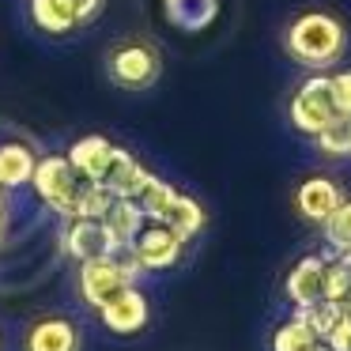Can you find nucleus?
<instances>
[{
    "mask_svg": "<svg viewBox=\"0 0 351 351\" xmlns=\"http://www.w3.org/2000/svg\"><path fill=\"white\" fill-rule=\"evenodd\" d=\"M310 351H328V343H325V340H321V343H313V348H310Z\"/></svg>",
    "mask_w": 351,
    "mask_h": 351,
    "instance_id": "c85d7f7f",
    "label": "nucleus"
},
{
    "mask_svg": "<svg viewBox=\"0 0 351 351\" xmlns=\"http://www.w3.org/2000/svg\"><path fill=\"white\" fill-rule=\"evenodd\" d=\"M162 8H167V19L178 27V31H204V27L215 23L219 16V0H162Z\"/></svg>",
    "mask_w": 351,
    "mask_h": 351,
    "instance_id": "2eb2a0df",
    "label": "nucleus"
},
{
    "mask_svg": "<svg viewBox=\"0 0 351 351\" xmlns=\"http://www.w3.org/2000/svg\"><path fill=\"white\" fill-rule=\"evenodd\" d=\"M295 317H302L306 325L317 332V340H325V336L332 332L336 325H340L343 306L332 302V298H317V302H310V306H295Z\"/></svg>",
    "mask_w": 351,
    "mask_h": 351,
    "instance_id": "6ab92c4d",
    "label": "nucleus"
},
{
    "mask_svg": "<svg viewBox=\"0 0 351 351\" xmlns=\"http://www.w3.org/2000/svg\"><path fill=\"white\" fill-rule=\"evenodd\" d=\"M117 245L121 242H117L114 230H110L102 219H72L69 230H64L61 250L69 253L72 261L87 265V261H110Z\"/></svg>",
    "mask_w": 351,
    "mask_h": 351,
    "instance_id": "423d86ee",
    "label": "nucleus"
},
{
    "mask_svg": "<svg viewBox=\"0 0 351 351\" xmlns=\"http://www.w3.org/2000/svg\"><path fill=\"white\" fill-rule=\"evenodd\" d=\"M129 283H136V280H132L114 257L80 265V298H84L87 306H95V310H99L102 302H110V298H114L121 287H129Z\"/></svg>",
    "mask_w": 351,
    "mask_h": 351,
    "instance_id": "0eeeda50",
    "label": "nucleus"
},
{
    "mask_svg": "<svg viewBox=\"0 0 351 351\" xmlns=\"http://www.w3.org/2000/svg\"><path fill=\"white\" fill-rule=\"evenodd\" d=\"M27 351H80V332L64 317H42L27 332Z\"/></svg>",
    "mask_w": 351,
    "mask_h": 351,
    "instance_id": "ddd939ff",
    "label": "nucleus"
},
{
    "mask_svg": "<svg viewBox=\"0 0 351 351\" xmlns=\"http://www.w3.org/2000/svg\"><path fill=\"white\" fill-rule=\"evenodd\" d=\"M325 343H328V351H351V321L340 317V325L325 336Z\"/></svg>",
    "mask_w": 351,
    "mask_h": 351,
    "instance_id": "a878e982",
    "label": "nucleus"
},
{
    "mask_svg": "<svg viewBox=\"0 0 351 351\" xmlns=\"http://www.w3.org/2000/svg\"><path fill=\"white\" fill-rule=\"evenodd\" d=\"M287 53L295 57L306 69H328L343 57L348 49V31L336 16L328 12H302L295 23L287 27V38H283Z\"/></svg>",
    "mask_w": 351,
    "mask_h": 351,
    "instance_id": "f257e3e1",
    "label": "nucleus"
},
{
    "mask_svg": "<svg viewBox=\"0 0 351 351\" xmlns=\"http://www.w3.org/2000/svg\"><path fill=\"white\" fill-rule=\"evenodd\" d=\"M114 152L117 144H110L106 136H80L76 144L69 147V162L76 167L80 178H87V182H102L110 170V162H114Z\"/></svg>",
    "mask_w": 351,
    "mask_h": 351,
    "instance_id": "9d476101",
    "label": "nucleus"
},
{
    "mask_svg": "<svg viewBox=\"0 0 351 351\" xmlns=\"http://www.w3.org/2000/svg\"><path fill=\"white\" fill-rule=\"evenodd\" d=\"M84 185V178L76 174V167L69 162V155H42L38 167H34L31 189L38 193V200L49 208V212L72 215V204H76V193Z\"/></svg>",
    "mask_w": 351,
    "mask_h": 351,
    "instance_id": "f03ea898",
    "label": "nucleus"
},
{
    "mask_svg": "<svg viewBox=\"0 0 351 351\" xmlns=\"http://www.w3.org/2000/svg\"><path fill=\"white\" fill-rule=\"evenodd\" d=\"M4 230H8V223H4V208H0V238H4Z\"/></svg>",
    "mask_w": 351,
    "mask_h": 351,
    "instance_id": "cd10ccee",
    "label": "nucleus"
},
{
    "mask_svg": "<svg viewBox=\"0 0 351 351\" xmlns=\"http://www.w3.org/2000/svg\"><path fill=\"white\" fill-rule=\"evenodd\" d=\"M132 253H136L140 268L144 272H162V268H174L185 253V242L167 227L162 219H144L140 234L132 238Z\"/></svg>",
    "mask_w": 351,
    "mask_h": 351,
    "instance_id": "39448f33",
    "label": "nucleus"
},
{
    "mask_svg": "<svg viewBox=\"0 0 351 351\" xmlns=\"http://www.w3.org/2000/svg\"><path fill=\"white\" fill-rule=\"evenodd\" d=\"M106 72L117 87H125V91H147V87L159 80L162 61L152 46L129 42V46H117L114 53L106 57Z\"/></svg>",
    "mask_w": 351,
    "mask_h": 351,
    "instance_id": "20e7f679",
    "label": "nucleus"
},
{
    "mask_svg": "<svg viewBox=\"0 0 351 351\" xmlns=\"http://www.w3.org/2000/svg\"><path fill=\"white\" fill-rule=\"evenodd\" d=\"M31 19L46 34H72L76 31V0H31Z\"/></svg>",
    "mask_w": 351,
    "mask_h": 351,
    "instance_id": "dca6fc26",
    "label": "nucleus"
},
{
    "mask_svg": "<svg viewBox=\"0 0 351 351\" xmlns=\"http://www.w3.org/2000/svg\"><path fill=\"white\" fill-rule=\"evenodd\" d=\"M99 313H102V325H106L110 332L132 336L147 325V298L136 291V283H129V287H121L110 302H102Z\"/></svg>",
    "mask_w": 351,
    "mask_h": 351,
    "instance_id": "6e6552de",
    "label": "nucleus"
},
{
    "mask_svg": "<svg viewBox=\"0 0 351 351\" xmlns=\"http://www.w3.org/2000/svg\"><path fill=\"white\" fill-rule=\"evenodd\" d=\"M144 219H147L144 208H140L132 197H114V200H110V208H106V215H102V223L114 230V238H117L121 245H129L132 238L140 234Z\"/></svg>",
    "mask_w": 351,
    "mask_h": 351,
    "instance_id": "a211bd4d",
    "label": "nucleus"
},
{
    "mask_svg": "<svg viewBox=\"0 0 351 351\" xmlns=\"http://www.w3.org/2000/svg\"><path fill=\"white\" fill-rule=\"evenodd\" d=\"M332 80V95H336V106H340V114H351V72H336Z\"/></svg>",
    "mask_w": 351,
    "mask_h": 351,
    "instance_id": "393cba45",
    "label": "nucleus"
},
{
    "mask_svg": "<svg viewBox=\"0 0 351 351\" xmlns=\"http://www.w3.org/2000/svg\"><path fill=\"white\" fill-rule=\"evenodd\" d=\"M110 200H114V193H110L106 185H102V182H87V178H84L69 219H102L106 208H110Z\"/></svg>",
    "mask_w": 351,
    "mask_h": 351,
    "instance_id": "aec40b11",
    "label": "nucleus"
},
{
    "mask_svg": "<svg viewBox=\"0 0 351 351\" xmlns=\"http://www.w3.org/2000/svg\"><path fill=\"white\" fill-rule=\"evenodd\" d=\"M336 114H340V106H336L332 80L328 76H310L295 91V99H291V125L298 132H306V136H317Z\"/></svg>",
    "mask_w": 351,
    "mask_h": 351,
    "instance_id": "7ed1b4c3",
    "label": "nucleus"
},
{
    "mask_svg": "<svg viewBox=\"0 0 351 351\" xmlns=\"http://www.w3.org/2000/svg\"><path fill=\"white\" fill-rule=\"evenodd\" d=\"M4 197H8V189H0V208H4Z\"/></svg>",
    "mask_w": 351,
    "mask_h": 351,
    "instance_id": "c756f323",
    "label": "nucleus"
},
{
    "mask_svg": "<svg viewBox=\"0 0 351 351\" xmlns=\"http://www.w3.org/2000/svg\"><path fill=\"white\" fill-rule=\"evenodd\" d=\"M174 193H178V189H174L170 182H162V178L147 174V182L140 185V193H136L132 200H136V204L144 208V215H147V219H159V215H162V208L170 204V197H174Z\"/></svg>",
    "mask_w": 351,
    "mask_h": 351,
    "instance_id": "5701e85b",
    "label": "nucleus"
},
{
    "mask_svg": "<svg viewBox=\"0 0 351 351\" xmlns=\"http://www.w3.org/2000/svg\"><path fill=\"white\" fill-rule=\"evenodd\" d=\"M283 291H287V298H291L295 306L317 302V298L325 295V257H317V253L302 257V261H298V265L287 272Z\"/></svg>",
    "mask_w": 351,
    "mask_h": 351,
    "instance_id": "9b49d317",
    "label": "nucleus"
},
{
    "mask_svg": "<svg viewBox=\"0 0 351 351\" xmlns=\"http://www.w3.org/2000/svg\"><path fill=\"white\" fill-rule=\"evenodd\" d=\"M343 200L340 185L332 178H306L295 193V204H298V215L310 223H325L328 215L336 212V204Z\"/></svg>",
    "mask_w": 351,
    "mask_h": 351,
    "instance_id": "1a4fd4ad",
    "label": "nucleus"
},
{
    "mask_svg": "<svg viewBox=\"0 0 351 351\" xmlns=\"http://www.w3.org/2000/svg\"><path fill=\"white\" fill-rule=\"evenodd\" d=\"M313 343H321V340L302 317H291L287 325H280L272 336V351H310Z\"/></svg>",
    "mask_w": 351,
    "mask_h": 351,
    "instance_id": "4be33fe9",
    "label": "nucleus"
},
{
    "mask_svg": "<svg viewBox=\"0 0 351 351\" xmlns=\"http://www.w3.org/2000/svg\"><path fill=\"white\" fill-rule=\"evenodd\" d=\"M313 140H317V147H321L325 155H332V159L351 155V114H336Z\"/></svg>",
    "mask_w": 351,
    "mask_h": 351,
    "instance_id": "412c9836",
    "label": "nucleus"
},
{
    "mask_svg": "<svg viewBox=\"0 0 351 351\" xmlns=\"http://www.w3.org/2000/svg\"><path fill=\"white\" fill-rule=\"evenodd\" d=\"M147 174H152V170H147L144 162L136 159V155L125 152V147H117V152H114V162H110L106 178H102V185H106L114 197H136L140 185L147 182Z\"/></svg>",
    "mask_w": 351,
    "mask_h": 351,
    "instance_id": "4468645a",
    "label": "nucleus"
},
{
    "mask_svg": "<svg viewBox=\"0 0 351 351\" xmlns=\"http://www.w3.org/2000/svg\"><path fill=\"white\" fill-rule=\"evenodd\" d=\"M321 227H325V242L332 245L336 253L351 250V200H340V204H336V212L328 215Z\"/></svg>",
    "mask_w": 351,
    "mask_h": 351,
    "instance_id": "b1692460",
    "label": "nucleus"
},
{
    "mask_svg": "<svg viewBox=\"0 0 351 351\" xmlns=\"http://www.w3.org/2000/svg\"><path fill=\"white\" fill-rule=\"evenodd\" d=\"M34 167H38V155L27 144H19V140H4L0 144V189L12 193V189L31 185Z\"/></svg>",
    "mask_w": 351,
    "mask_h": 351,
    "instance_id": "f8f14e48",
    "label": "nucleus"
},
{
    "mask_svg": "<svg viewBox=\"0 0 351 351\" xmlns=\"http://www.w3.org/2000/svg\"><path fill=\"white\" fill-rule=\"evenodd\" d=\"M159 219L167 223V227L174 230L182 242H189V238H197L200 227H204V208H200L193 197H185V193H174V197H170V204L162 208Z\"/></svg>",
    "mask_w": 351,
    "mask_h": 351,
    "instance_id": "f3484780",
    "label": "nucleus"
},
{
    "mask_svg": "<svg viewBox=\"0 0 351 351\" xmlns=\"http://www.w3.org/2000/svg\"><path fill=\"white\" fill-rule=\"evenodd\" d=\"M102 4H106V0H76V23L80 27L95 23V19H99V12H102Z\"/></svg>",
    "mask_w": 351,
    "mask_h": 351,
    "instance_id": "bb28decb",
    "label": "nucleus"
}]
</instances>
